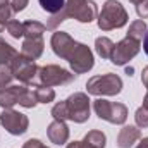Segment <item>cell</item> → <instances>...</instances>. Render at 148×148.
I'll return each mask as SVG.
<instances>
[{
	"mask_svg": "<svg viewBox=\"0 0 148 148\" xmlns=\"http://www.w3.org/2000/svg\"><path fill=\"white\" fill-rule=\"evenodd\" d=\"M47 134H48V140L55 145H64L67 143L69 140V127L66 124V121H57L53 119L48 127H47Z\"/></svg>",
	"mask_w": 148,
	"mask_h": 148,
	"instance_id": "obj_12",
	"label": "cell"
},
{
	"mask_svg": "<svg viewBox=\"0 0 148 148\" xmlns=\"http://www.w3.org/2000/svg\"><path fill=\"white\" fill-rule=\"evenodd\" d=\"M136 12H138V16L145 21L148 17V0H143V2H140L138 5H136Z\"/></svg>",
	"mask_w": 148,
	"mask_h": 148,
	"instance_id": "obj_27",
	"label": "cell"
},
{
	"mask_svg": "<svg viewBox=\"0 0 148 148\" xmlns=\"http://www.w3.org/2000/svg\"><path fill=\"white\" fill-rule=\"evenodd\" d=\"M148 28H147V23L143 19H138V21H133L129 24V29H127V36L136 40V41H141L143 36L147 35Z\"/></svg>",
	"mask_w": 148,
	"mask_h": 148,
	"instance_id": "obj_19",
	"label": "cell"
},
{
	"mask_svg": "<svg viewBox=\"0 0 148 148\" xmlns=\"http://www.w3.org/2000/svg\"><path fill=\"white\" fill-rule=\"evenodd\" d=\"M134 121H136L138 127H148V109L140 107L134 114Z\"/></svg>",
	"mask_w": 148,
	"mask_h": 148,
	"instance_id": "obj_26",
	"label": "cell"
},
{
	"mask_svg": "<svg viewBox=\"0 0 148 148\" xmlns=\"http://www.w3.org/2000/svg\"><path fill=\"white\" fill-rule=\"evenodd\" d=\"M141 138V131L136 126H124L117 136V147L119 148H131Z\"/></svg>",
	"mask_w": 148,
	"mask_h": 148,
	"instance_id": "obj_15",
	"label": "cell"
},
{
	"mask_svg": "<svg viewBox=\"0 0 148 148\" xmlns=\"http://www.w3.org/2000/svg\"><path fill=\"white\" fill-rule=\"evenodd\" d=\"M59 14L64 21L73 17L79 23H91L98 17V7L93 0H67Z\"/></svg>",
	"mask_w": 148,
	"mask_h": 148,
	"instance_id": "obj_3",
	"label": "cell"
},
{
	"mask_svg": "<svg viewBox=\"0 0 148 148\" xmlns=\"http://www.w3.org/2000/svg\"><path fill=\"white\" fill-rule=\"evenodd\" d=\"M3 28H5V24H2V23H0V33L3 31Z\"/></svg>",
	"mask_w": 148,
	"mask_h": 148,
	"instance_id": "obj_37",
	"label": "cell"
},
{
	"mask_svg": "<svg viewBox=\"0 0 148 148\" xmlns=\"http://www.w3.org/2000/svg\"><path fill=\"white\" fill-rule=\"evenodd\" d=\"M136 148H148V138H143V140L138 143V147Z\"/></svg>",
	"mask_w": 148,
	"mask_h": 148,
	"instance_id": "obj_31",
	"label": "cell"
},
{
	"mask_svg": "<svg viewBox=\"0 0 148 148\" xmlns=\"http://www.w3.org/2000/svg\"><path fill=\"white\" fill-rule=\"evenodd\" d=\"M114 45H115V43L107 36H100V38L95 40V50H97V53H98L102 59H110Z\"/></svg>",
	"mask_w": 148,
	"mask_h": 148,
	"instance_id": "obj_16",
	"label": "cell"
},
{
	"mask_svg": "<svg viewBox=\"0 0 148 148\" xmlns=\"http://www.w3.org/2000/svg\"><path fill=\"white\" fill-rule=\"evenodd\" d=\"M38 2H40L41 9L48 14H57L66 5V0H38Z\"/></svg>",
	"mask_w": 148,
	"mask_h": 148,
	"instance_id": "obj_22",
	"label": "cell"
},
{
	"mask_svg": "<svg viewBox=\"0 0 148 148\" xmlns=\"http://www.w3.org/2000/svg\"><path fill=\"white\" fill-rule=\"evenodd\" d=\"M141 83H143V86L148 90V66L143 69V73H141Z\"/></svg>",
	"mask_w": 148,
	"mask_h": 148,
	"instance_id": "obj_30",
	"label": "cell"
},
{
	"mask_svg": "<svg viewBox=\"0 0 148 148\" xmlns=\"http://www.w3.org/2000/svg\"><path fill=\"white\" fill-rule=\"evenodd\" d=\"M10 69H12V74L16 79H19L21 83L24 84H33L36 86V77H38V66L26 59L24 55L17 53V57L10 62Z\"/></svg>",
	"mask_w": 148,
	"mask_h": 148,
	"instance_id": "obj_7",
	"label": "cell"
},
{
	"mask_svg": "<svg viewBox=\"0 0 148 148\" xmlns=\"http://www.w3.org/2000/svg\"><path fill=\"white\" fill-rule=\"evenodd\" d=\"M23 24H24V38H41L47 31L45 24L38 21H24Z\"/></svg>",
	"mask_w": 148,
	"mask_h": 148,
	"instance_id": "obj_18",
	"label": "cell"
},
{
	"mask_svg": "<svg viewBox=\"0 0 148 148\" xmlns=\"http://www.w3.org/2000/svg\"><path fill=\"white\" fill-rule=\"evenodd\" d=\"M86 90L90 95H95V97H114L122 91V79L112 73L93 76L88 79Z\"/></svg>",
	"mask_w": 148,
	"mask_h": 148,
	"instance_id": "obj_4",
	"label": "cell"
},
{
	"mask_svg": "<svg viewBox=\"0 0 148 148\" xmlns=\"http://www.w3.org/2000/svg\"><path fill=\"white\" fill-rule=\"evenodd\" d=\"M38 100L36 97H35V91H31V90H24L23 91V95H21V98H19V105L21 107H24V109H33V107H36Z\"/></svg>",
	"mask_w": 148,
	"mask_h": 148,
	"instance_id": "obj_23",
	"label": "cell"
},
{
	"mask_svg": "<svg viewBox=\"0 0 148 148\" xmlns=\"http://www.w3.org/2000/svg\"><path fill=\"white\" fill-rule=\"evenodd\" d=\"M143 48H145V53L148 55V31H147V35H145V41H143Z\"/></svg>",
	"mask_w": 148,
	"mask_h": 148,
	"instance_id": "obj_32",
	"label": "cell"
},
{
	"mask_svg": "<svg viewBox=\"0 0 148 148\" xmlns=\"http://www.w3.org/2000/svg\"><path fill=\"white\" fill-rule=\"evenodd\" d=\"M23 148H48V147H45L40 140H33V138H31V140H28V141L23 145Z\"/></svg>",
	"mask_w": 148,
	"mask_h": 148,
	"instance_id": "obj_29",
	"label": "cell"
},
{
	"mask_svg": "<svg viewBox=\"0 0 148 148\" xmlns=\"http://www.w3.org/2000/svg\"><path fill=\"white\" fill-rule=\"evenodd\" d=\"M97 19H98V28L102 31H110V29H119V28L126 26L129 16L121 2L107 0Z\"/></svg>",
	"mask_w": 148,
	"mask_h": 148,
	"instance_id": "obj_2",
	"label": "cell"
},
{
	"mask_svg": "<svg viewBox=\"0 0 148 148\" xmlns=\"http://www.w3.org/2000/svg\"><path fill=\"white\" fill-rule=\"evenodd\" d=\"M141 41H136L133 38L126 36L124 40H121L119 43L114 45V50H112L110 55V62L115 66H126L131 59H134L140 52V45Z\"/></svg>",
	"mask_w": 148,
	"mask_h": 148,
	"instance_id": "obj_8",
	"label": "cell"
},
{
	"mask_svg": "<svg viewBox=\"0 0 148 148\" xmlns=\"http://www.w3.org/2000/svg\"><path fill=\"white\" fill-rule=\"evenodd\" d=\"M93 109L102 121H107L110 124H124L127 119V107L124 103H119V102L114 103L109 100L98 98L93 102Z\"/></svg>",
	"mask_w": 148,
	"mask_h": 148,
	"instance_id": "obj_6",
	"label": "cell"
},
{
	"mask_svg": "<svg viewBox=\"0 0 148 148\" xmlns=\"http://www.w3.org/2000/svg\"><path fill=\"white\" fill-rule=\"evenodd\" d=\"M84 143H88L91 148H105V143H107V136L102 133V131H90L86 136H84V140H83Z\"/></svg>",
	"mask_w": 148,
	"mask_h": 148,
	"instance_id": "obj_20",
	"label": "cell"
},
{
	"mask_svg": "<svg viewBox=\"0 0 148 148\" xmlns=\"http://www.w3.org/2000/svg\"><path fill=\"white\" fill-rule=\"evenodd\" d=\"M35 97H36L38 103H50L55 100V91L50 86H36Z\"/></svg>",
	"mask_w": 148,
	"mask_h": 148,
	"instance_id": "obj_21",
	"label": "cell"
},
{
	"mask_svg": "<svg viewBox=\"0 0 148 148\" xmlns=\"http://www.w3.org/2000/svg\"><path fill=\"white\" fill-rule=\"evenodd\" d=\"M5 5H10V0H0V7H5Z\"/></svg>",
	"mask_w": 148,
	"mask_h": 148,
	"instance_id": "obj_34",
	"label": "cell"
},
{
	"mask_svg": "<svg viewBox=\"0 0 148 148\" xmlns=\"http://www.w3.org/2000/svg\"><path fill=\"white\" fill-rule=\"evenodd\" d=\"M7 31L10 33V36L19 40V38H24V24L19 23V21H9L7 23Z\"/></svg>",
	"mask_w": 148,
	"mask_h": 148,
	"instance_id": "obj_25",
	"label": "cell"
},
{
	"mask_svg": "<svg viewBox=\"0 0 148 148\" xmlns=\"http://www.w3.org/2000/svg\"><path fill=\"white\" fill-rule=\"evenodd\" d=\"M14 79V74L10 66H5V64H0V90L2 88H7Z\"/></svg>",
	"mask_w": 148,
	"mask_h": 148,
	"instance_id": "obj_24",
	"label": "cell"
},
{
	"mask_svg": "<svg viewBox=\"0 0 148 148\" xmlns=\"http://www.w3.org/2000/svg\"><path fill=\"white\" fill-rule=\"evenodd\" d=\"M28 2H29V0H10V7H12L14 12H21V10L26 9Z\"/></svg>",
	"mask_w": 148,
	"mask_h": 148,
	"instance_id": "obj_28",
	"label": "cell"
},
{
	"mask_svg": "<svg viewBox=\"0 0 148 148\" xmlns=\"http://www.w3.org/2000/svg\"><path fill=\"white\" fill-rule=\"evenodd\" d=\"M67 62L71 64V69H73V73L76 76L77 74H84V73H88V71H91L93 66H95L93 52L84 43H77V47L74 48V52L71 53V57H69Z\"/></svg>",
	"mask_w": 148,
	"mask_h": 148,
	"instance_id": "obj_10",
	"label": "cell"
},
{
	"mask_svg": "<svg viewBox=\"0 0 148 148\" xmlns=\"http://www.w3.org/2000/svg\"><path fill=\"white\" fill-rule=\"evenodd\" d=\"M74 79H76V74L69 73L67 69L60 66L48 64V66L38 67L36 86H64V84L73 83Z\"/></svg>",
	"mask_w": 148,
	"mask_h": 148,
	"instance_id": "obj_5",
	"label": "cell"
},
{
	"mask_svg": "<svg viewBox=\"0 0 148 148\" xmlns=\"http://www.w3.org/2000/svg\"><path fill=\"white\" fill-rule=\"evenodd\" d=\"M129 2H131V3H134V5H138V3H140V2H143V0H129Z\"/></svg>",
	"mask_w": 148,
	"mask_h": 148,
	"instance_id": "obj_36",
	"label": "cell"
},
{
	"mask_svg": "<svg viewBox=\"0 0 148 148\" xmlns=\"http://www.w3.org/2000/svg\"><path fill=\"white\" fill-rule=\"evenodd\" d=\"M77 148H91L88 143H84V141H79V145H77Z\"/></svg>",
	"mask_w": 148,
	"mask_h": 148,
	"instance_id": "obj_33",
	"label": "cell"
},
{
	"mask_svg": "<svg viewBox=\"0 0 148 148\" xmlns=\"http://www.w3.org/2000/svg\"><path fill=\"white\" fill-rule=\"evenodd\" d=\"M52 115L57 121H73L83 124L90 119V98L86 93H73L67 100L53 105Z\"/></svg>",
	"mask_w": 148,
	"mask_h": 148,
	"instance_id": "obj_1",
	"label": "cell"
},
{
	"mask_svg": "<svg viewBox=\"0 0 148 148\" xmlns=\"http://www.w3.org/2000/svg\"><path fill=\"white\" fill-rule=\"evenodd\" d=\"M17 50L9 45L3 38H0V64H5V66H10V62L17 57Z\"/></svg>",
	"mask_w": 148,
	"mask_h": 148,
	"instance_id": "obj_17",
	"label": "cell"
},
{
	"mask_svg": "<svg viewBox=\"0 0 148 148\" xmlns=\"http://www.w3.org/2000/svg\"><path fill=\"white\" fill-rule=\"evenodd\" d=\"M0 124L5 127L7 133L14 134V136H21L28 131L29 127V119L28 115L21 114L12 109H3V112L0 114Z\"/></svg>",
	"mask_w": 148,
	"mask_h": 148,
	"instance_id": "obj_9",
	"label": "cell"
},
{
	"mask_svg": "<svg viewBox=\"0 0 148 148\" xmlns=\"http://www.w3.org/2000/svg\"><path fill=\"white\" fill-rule=\"evenodd\" d=\"M143 107H145V109H148V93L145 95V98H143Z\"/></svg>",
	"mask_w": 148,
	"mask_h": 148,
	"instance_id": "obj_35",
	"label": "cell"
},
{
	"mask_svg": "<svg viewBox=\"0 0 148 148\" xmlns=\"http://www.w3.org/2000/svg\"><path fill=\"white\" fill-rule=\"evenodd\" d=\"M50 45H52V50H53V53L57 57H60L64 60H69L71 53L74 52V48L77 47V41L69 36L66 31H55L52 35Z\"/></svg>",
	"mask_w": 148,
	"mask_h": 148,
	"instance_id": "obj_11",
	"label": "cell"
},
{
	"mask_svg": "<svg viewBox=\"0 0 148 148\" xmlns=\"http://www.w3.org/2000/svg\"><path fill=\"white\" fill-rule=\"evenodd\" d=\"M24 90H26V86H21V84L2 88L0 90V107L2 109H12L16 103H19V98H21Z\"/></svg>",
	"mask_w": 148,
	"mask_h": 148,
	"instance_id": "obj_13",
	"label": "cell"
},
{
	"mask_svg": "<svg viewBox=\"0 0 148 148\" xmlns=\"http://www.w3.org/2000/svg\"><path fill=\"white\" fill-rule=\"evenodd\" d=\"M43 48H45L43 36L41 38H24L23 47H21V55H24L29 60H36V59L41 57Z\"/></svg>",
	"mask_w": 148,
	"mask_h": 148,
	"instance_id": "obj_14",
	"label": "cell"
}]
</instances>
